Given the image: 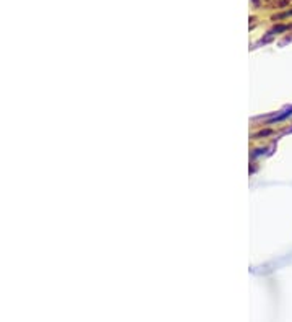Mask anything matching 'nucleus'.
<instances>
[{
	"label": "nucleus",
	"mask_w": 292,
	"mask_h": 322,
	"mask_svg": "<svg viewBox=\"0 0 292 322\" xmlns=\"http://www.w3.org/2000/svg\"><path fill=\"white\" fill-rule=\"evenodd\" d=\"M291 15H292V10L284 12V13H281V15H277V17H276V20H281V18H286V17H291Z\"/></svg>",
	"instance_id": "1"
}]
</instances>
